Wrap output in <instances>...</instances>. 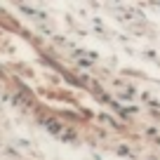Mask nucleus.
I'll return each instance as SVG.
<instances>
[]
</instances>
